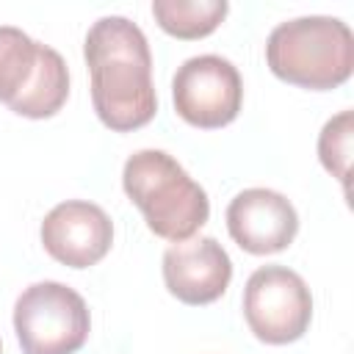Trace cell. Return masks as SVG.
Wrapping results in <instances>:
<instances>
[{"mask_svg":"<svg viewBox=\"0 0 354 354\" xmlns=\"http://www.w3.org/2000/svg\"><path fill=\"white\" fill-rule=\"evenodd\" d=\"M83 55L91 75V105L100 122L116 133L149 124L158 111V94L144 30L119 14L100 17L86 33Z\"/></svg>","mask_w":354,"mask_h":354,"instance_id":"obj_1","label":"cell"},{"mask_svg":"<svg viewBox=\"0 0 354 354\" xmlns=\"http://www.w3.org/2000/svg\"><path fill=\"white\" fill-rule=\"evenodd\" d=\"M122 185L158 238L188 241L210 216L205 188L163 149L133 152L124 160Z\"/></svg>","mask_w":354,"mask_h":354,"instance_id":"obj_2","label":"cell"},{"mask_svg":"<svg viewBox=\"0 0 354 354\" xmlns=\"http://www.w3.org/2000/svg\"><path fill=\"white\" fill-rule=\"evenodd\" d=\"M266 61L285 83L313 91L337 88L354 72V33L337 17L285 19L268 33Z\"/></svg>","mask_w":354,"mask_h":354,"instance_id":"obj_3","label":"cell"},{"mask_svg":"<svg viewBox=\"0 0 354 354\" xmlns=\"http://www.w3.org/2000/svg\"><path fill=\"white\" fill-rule=\"evenodd\" d=\"M69 97V69L58 50L22 28L0 25V102L28 119L55 116Z\"/></svg>","mask_w":354,"mask_h":354,"instance_id":"obj_4","label":"cell"},{"mask_svg":"<svg viewBox=\"0 0 354 354\" xmlns=\"http://www.w3.org/2000/svg\"><path fill=\"white\" fill-rule=\"evenodd\" d=\"M91 315L83 296L64 282H33L14 304L22 354H75L88 340Z\"/></svg>","mask_w":354,"mask_h":354,"instance_id":"obj_5","label":"cell"},{"mask_svg":"<svg viewBox=\"0 0 354 354\" xmlns=\"http://www.w3.org/2000/svg\"><path fill=\"white\" fill-rule=\"evenodd\" d=\"M243 318L263 343L285 346L299 340L313 321L307 282L288 266H260L243 288Z\"/></svg>","mask_w":354,"mask_h":354,"instance_id":"obj_6","label":"cell"},{"mask_svg":"<svg viewBox=\"0 0 354 354\" xmlns=\"http://www.w3.org/2000/svg\"><path fill=\"white\" fill-rule=\"evenodd\" d=\"M174 111L194 127L216 130L230 124L243 102V80L230 58L205 53L183 61L171 80Z\"/></svg>","mask_w":354,"mask_h":354,"instance_id":"obj_7","label":"cell"},{"mask_svg":"<svg viewBox=\"0 0 354 354\" xmlns=\"http://www.w3.org/2000/svg\"><path fill=\"white\" fill-rule=\"evenodd\" d=\"M41 243L53 260L69 268H88L108 254L113 224L100 205L66 199L44 216Z\"/></svg>","mask_w":354,"mask_h":354,"instance_id":"obj_8","label":"cell"},{"mask_svg":"<svg viewBox=\"0 0 354 354\" xmlns=\"http://www.w3.org/2000/svg\"><path fill=\"white\" fill-rule=\"evenodd\" d=\"M227 230L243 252L274 254L293 243L299 213L279 191L246 188L227 205Z\"/></svg>","mask_w":354,"mask_h":354,"instance_id":"obj_9","label":"cell"},{"mask_svg":"<svg viewBox=\"0 0 354 354\" xmlns=\"http://www.w3.org/2000/svg\"><path fill=\"white\" fill-rule=\"evenodd\" d=\"M230 279L232 260L210 235L177 241L163 252V282L183 304L199 307L221 299Z\"/></svg>","mask_w":354,"mask_h":354,"instance_id":"obj_10","label":"cell"},{"mask_svg":"<svg viewBox=\"0 0 354 354\" xmlns=\"http://www.w3.org/2000/svg\"><path fill=\"white\" fill-rule=\"evenodd\" d=\"M227 0H152L158 25L177 39H202L227 17Z\"/></svg>","mask_w":354,"mask_h":354,"instance_id":"obj_11","label":"cell"},{"mask_svg":"<svg viewBox=\"0 0 354 354\" xmlns=\"http://www.w3.org/2000/svg\"><path fill=\"white\" fill-rule=\"evenodd\" d=\"M351 133H354V113L340 111L332 116L318 136V158L324 169L337 177L343 185L348 180V160H351Z\"/></svg>","mask_w":354,"mask_h":354,"instance_id":"obj_12","label":"cell"},{"mask_svg":"<svg viewBox=\"0 0 354 354\" xmlns=\"http://www.w3.org/2000/svg\"><path fill=\"white\" fill-rule=\"evenodd\" d=\"M0 354H3V343H0Z\"/></svg>","mask_w":354,"mask_h":354,"instance_id":"obj_13","label":"cell"}]
</instances>
